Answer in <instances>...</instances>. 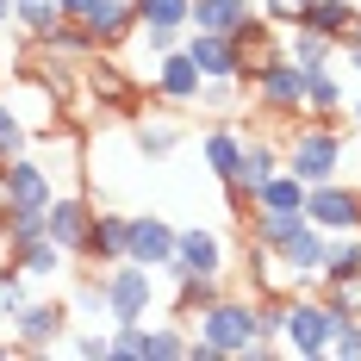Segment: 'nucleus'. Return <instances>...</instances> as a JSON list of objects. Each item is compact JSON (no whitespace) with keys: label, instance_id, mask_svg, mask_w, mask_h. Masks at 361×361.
<instances>
[{"label":"nucleus","instance_id":"f257e3e1","mask_svg":"<svg viewBox=\"0 0 361 361\" xmlns=\"http://www.w3.org/2000/svg\"><path fill=\"white\" fill-rule=\"evenodd\" d=\"M193 324H200L193 336H200L206 349H218V355H255V349H262V299L218 293Z\"/></svg>","mask_w":361,"mask_h":361},{"label":"nucleus","instance_id":"f03ea898","mask_svg":"<svg viewBox=\"0 0 361 361\" xmlns=\"http://www.w3.org/2000/svg\"><path fill=\"white\" fill-rule=\"evenodd\" d=\"M281 169L305 180V187H318V180H336L343 175V131L330 125V118H312V125H299L281 149Z\"/></svg>","mask_w":361,"mask_h":361},{"label":"nucleus","instance_id":"7ed1b4c3","mask_svg":"<svg viewBox=\"0 0 361 361\" xmlns=\"http://www.w3.org/2000/svg\"><path fill=\"white\" fill-rule=\"evenodd\" d=\"M156 312V268L144 262H112L106 268V324H149Z\"/></svg>","mask_w":361,"mask_h":361},{"label":"nucleus","instance_id":"20e7f679","mask_svg":"<svg viewBox=\"0 0 361 361\" xmlns=\"http://www.w3.org/2000/svg\"><path fill=\"white\" fill-rule=\"evenodd\" d=\"M6 324H13V349L19 355H44V349H56L69 336L75 312H69V299H25Z\"/></svg>","mask_w":361,"mask_h":361},{"label":"nucleus","instance_id":"39448f33","mask_svg":"<svg viewBox=\"0 0 361 361\" xmlns=\"http://www.w3.org/2000/svg\"><path fill=\"white\" fill-rule=\"evenodd\" d=\"M330 330H336V312H330L324 299L287 293V324H281V349H293V355H330Z\"/></svg>","mask_w":361,"mask_h":361},{"label":"nucleus","instance_id":"423d86ee","mask_svg":"<svg viewBox=\"0 0 361 361\" xmlns=\"http://www.w3.org/2000/svg\"><path fill=\"white\" fill-rule=\"evenodd\" d=\"M50 200H56V180H50V169L37 162L32 149L13 156V162H0V206H13V212H44Z\"/></svg>","mask_w":361,"mask_h":361},{"label":"nucleus","instance_id":"0eeeda50","mask_svg":"<svg viewBox=\"0 0 361 361\" xmlns=\"http://www.w3.org/2000/svg\"><path fill=\"white\" fill-rule=\"evenodd\" d=\"M305 218L318 231H361V187H343V175L305 187Z\"/></svg>","mask_w":361,"mask_h":361},{"label":"nucleus","instance_id":"6e6552de","mask_svg":"<svg viewBox=\"0 0 361 361\" xmlns=\"http://www.w3.org/2000/svg\"><path fill=\"white\" fill-rule=\"evenodd\" d=\"M180 50L200 63L206 81H243V44H237V37H224V32H193V25H187Z\"/></svg>","mask_w":361,"mask_h":361},{"label":"nucleus","instance_id":"1a4fd4ad","mask_svg":"<svg viewBox=\"0 0 361 361\" xmlns=\"http://www.w3.org/2000/svg\"><path fill=\"white\" fill-rule=\"evenodd\" d=\"M87 231H94V206L81 193H56L50 212H44V237L69 255H87Z\"/></svg>","mask_w":361,"mask_h":361},{"label":"nucleus","instance_id":"9d476101","mask_svg":"<svg viewBox=\"0 0 361 361\" xmlns=\"http://www.w3.org/2000/svg\"><path fill=\"white\" fill-rule=\"evenodd\" d=\"M125 255L162 274V268L175 262V224L156 218V212H131V243H125Z\"/></svg>","mask_w":361,"mask_h":361},{"label":"nucleus","instance_id":"9b49d317","mask_svg":"<svg viewBox=\"0 0 361 361\" xmlns=\"http://www.w3.org/2000/svg\"><path fill=\"white\" fill-rule=\"evenodd\" d=\"M193 32H224V37H243L262 25V6H250V0H193V19H187Z\"/></svg>","mask_w":361,"mask_h":361},{"label":"nucleus","instance_id":"f8f14e48","mask_svg":"<svg viewBox=\"0 0 361 361\" xmlns=\"http://www.w3.org/2000/svg\"><path fill=\"white\" fill-rule=\"evenodd\" d=\"M175 268H187V274H224V243H218V231H206V224L175 231V262H169L162 274H175Z\"/></svg>","mask_w":361,"mask_h":361},{"label":"nucleus","instance_id":"ddd939ff","mask_svg":"<svg viewBox=\"0 0 361 361\" xmlns=\"http://www.w3.org/2000/svg\"><path fill=\"white\" fill-rule=\"evenodd\" d=\"M149 81H156V94H162V100H175V106H193L206 75H200V63H193L187 50H169V56H156Z\"/></svg>","mask_w":361,"mask_h":361},{"label":"nucleus","instance_id":"4468645a","mask_svg":"<svg viewBox=\"0 0 361 361\" xmlns=\"http://www.w3.org/2000/svg\"><path fill=\"white\" fill-rule=\"evenodd\" d=\"M255 94H262L268 112H299V63H293L287 50H281L274 63L255 69Z\"/></svg>","mask_w":361,"mask_h":361},{"label":"nucleus","instance_id":"2eb2a0df","mask_svg":"<svg viewBox=\"0 0 361 361\" xmlns=\"http://www.w3.org/2000/svg\"><path fill=\"white\" fill-rule=\"evenodd\" d=\"M81 25H87V37L100 50H112V44H125V37L137 32V0H94Z\"/></svg>","mask_w":361,"mask_h":361},{"label":"nucleus","instance_id":"dca6fc26","mask_svg":"<svg viewBox=\"0 0 361 361\" xmlns=\"http://www.w3.org/2000/svg\"><path fill=\"white\" fill-rule=\"evenodd\" d=\"M13 255V268L25 274V281H56L63 268H69V250H56L50 237H25V243H6Z\"/></svg>","mask_w":361,"mask_h":361},{"label":"nucleus","instance_id":"f3484780","mask_svg":"<svg viewBox=\"0 0 361 361\" xmlns=\"http://www.w3.org/2000/svg\"><path fill=\"white\" fill-rule=\"evenodd\" d=\"M169 281H175V318L180 324H193L218 293H224V274H187V268H175Z\"/></svg>","mask_w":361,"mask_h":361},{"label":"nucleus","instance_id":"a211bd4d","mask_svg":"<svg viewBox=\"0 0 361 361\" xmlns=\"http://www.w3.org/2000/svg\"><path fill=\"white\" fill-rule=\"evenodd\" d=\"M299 25H305V32H324V37H336V44H343V37L361 25V6H355V0H305Z\"/></svg>","mask_w":361,"mask_h":361},{"label":"nucleus","instance_id":"6ab92c4d","mask_svg":"<svg viewBox=\"0 0 361 361\" xmlns=\"http://www.w3.org/2000/svg\"><path fill=\"white\" fill-rule=\"evenodd\" d=\"M299 106H312V118H336V106H343V81L330 75V63L299 69Z\"/></svg>","mask_w":361,"mask_h":361},{"label":"nucleus","instance_id":"aec40b11","mask_svg":"<svg viewBox=\"0 0 361 361\" xmlns=\"http://www.w3.org/2000/svg\"><path fill=\"white\" fill-rule=\"evenodd\" d=\"M125 243H131V212H94L87 262H125Z\"/></svg>","mask_w":361,"mask_h":361},{"label":"nucleus","instance_id":"412c9836","mask_svg":"<svg viewBox=\"0 0 361 361\" xmlns=\"http://www.w3.org/2000/svg\"><path fill=\"white\" fill-rule=\"evenodd\" d=\"M349 274H361V231H324V268H318V287L349 281Z\"/></svg>","mask_w":361,"mask_h":361},{"label":"nucleus","instance_id":"4be33fe9","mask_svg":"<svg viewBox=\"0 0 361 361\" xmlns=\"http://www.w3.org/2000/svg\"><path fill=\"white\" fill-rule=\"evenodd\" d=\"M250 206H268V212H305V180L293 175V169H274V175L250 193Z\"/></svg>","mask_w":361,"mask_h":361},{"label":"nucleus","instance_id":"5701e85b","mask_svg":"<svg viewBox=\"0 0 361 361\" xmlns=\"http://www.w3.org/2000/svg\"><path fill=\"white\" fill-rule=\"evenodd\" d=\"M281 169V149L268 144V137H243V162H237V180H224V187H262V180Z\"/></svg>","mask_w":361,"mask_h":361},{"label":"nucleus","instance_id":"b1692460","mask_svg":"<svg viewBox=\"0 0 361 361\" xmlns=\"http://www.w3.org/2000/svg\"><path fill=\"white\" fill-rule=\"evenodd\" d=\"M200 149H206V169H212L218 180H237V162H243V137H237L231 125H212Z\"/></svg>","mask_w":361,"mask_h":361},{"label":"nucleus","instance_id":"393cba45","mask_svg":"<svg viewBox=\"0 0 361 361\" xmlns=\"http://www.w3.org/2000/svg\"><path fill=\"white\" fill-rule=\"evenodd\" d=\"M87 87H94V100H100V106H118V112H131V100H137V94H131V81H125V75L112 69V63H100V56H87Z\"/></svg>","mask_w":361,"mask_h":361},{"label":"nucleus","instance_id":"a878e982","mask_svg":"<svg viewBox=\"0 0 361 361\" xmlns=\"http://www.w3.org/2000/svg\"><path fill=\"white\" fill-rule=\"evenodd\" d=\"M13 25L25 37H50L63 25V6H56V0H13Z\"/></svg>","mask_w":361,"mask_h":361},{"label":"nucleus","instance_id":"bb28decb","mask_svg":"<svg viewBox=\"0 0 361 361\" xmlns=\"http://www.w3.org/2000/svg\"><path fill=\"white\" fill-rule=\"evenodd\" d=\"M330 50H336V37L305 32V25H287V56L299 63V69H312V63H330Z\"/></svg>","mask_w":361,"mask_h":361},{"label":"nucleus","instance_id":"cd10ccee","mask_svg":"<svg viewBox=\"0 0 361 361\" xmlns=\"http://www.w3.org/2000/svg\"><path fill=\"white\" fill-rule=\"evenodd\" d=\"M137 149H144L149 162H169L180 149V125H169V118H144L137 125Z\"/></svg>","mask_w":361,"mask_h":361},{"label":"nucleus","instance_id":"c85d7f7f","mask_svg":"<svg viewBox=\"0 0 361 361\" xmlns=\"http://www.w3.org/2000/svg\"><path fill=\"white\" fill-rule=\"evenodd\" d=\"M69 312L75 318H94V324H106V274H81L69 293Z\"/></svg>","mask_w":361,"mask_h":361},{"label":"nucleus","instance_id":"c756f323","mask_svg":"<svg viewBox=\"0 0 361 361\" xmlns=\"http://www.w3.org/2000/svg\"><path fill=\"white\" fill-rule=\"evenodd\" d=\"M175 355H187L180 318H175V324H144V361H175Z\"/></svg>","mask_w":361,"mask_h":361},{"label":"nucleus","instance_id":"7c9ffc66","mask_svg":"<svg viewBox=\"0 0 361 361\" xmlns=\"http://www.w3.org/2000/svg\"><path fill=\"white\" fill-rule=\"evenodd\" d=\"M25 149H32V125L19 118V106H6V100H0V162L25 156Z\"/></svg>","mask_w":361,"mask_h":361},{"label":"nucleus","instance_id":"2f4dec72","mask_svg":"<svg viewBox=\"0 0 361 361\" xmlns=\"http://www.w3.org/2000/svg\"><path fill=\"white\" fill-rule=\"evenodd\" d=\"M193 0H137V25H180L187 32Z\"/></svg>","mask_w":361,"mask_h":361},{"label":"nucleus","instance_id":"473e14b6","mask_svg":"<svg viewBox=\"0 0 361 361\" xmlns=\"http://www.w3.org/2000/svg\"><path fill=\"white\" fill-rule=\"evenodd\" d=\"M193 106H206V112H237L243 106V81H200V100Z\"/></svg>","mask_w":361,"mask_h":361},{"label":"nucleus","instance_id":"72a5a7b5","mask_svg":"<svg viewBox=\"0 0 361 361\" xmlns=\"http://www.w3.org/2000/svg\"><path fill=\"white\" fill-rule=\"evenodd\" d=\"M25 299H32V293H25V274H19V268H13V255H6V262H0V318H13Z\"/></svg>","mask_w":361,"mask_h":361},{"label":"nucleus","instance_id":"f704fd0d","mask_svg":"<svg viewBox=\"0 0 361 361\" xmlns=\"http://www.w3.org/2000/svg\"><path fill=\"white\" fill-rule=\"evenodd\" d=\"M106 355L112 361H144V324H112Z\"/></svg>","mask_w":361,"mask_h":361},{"label":"nucleus","instance_id":"c9c22d12","mask_svg":"<svg viewBox=\"0 0 361 361\" xmlns=\"http://www.w3.org/2000/svg\"><path fill=\"white\" fill-rule=\"evenodd\" d=\"M137 37H144V50L149 56H169V50H180V25H137Z\"/></svg>","mask_w":361,"mask_h":361},{"label":"nucleus","instance_id":"e433bc0d","mask_svg":"<svg viewBox=\"0 0 361 361\" xmlns=\"http://www.w3.org/2000/svg\"><path fill=\"white\" fill-rule=\"evenodd\" d=\"M299 13H305V0H262V19H268L274 32H287V25H299Z\"/></svg>","mask_w":361,"mask_h":361},{"label":"nucleus","instance_id":"4c0bfd02","mask_svg":"<svg viewBox=\"0 0 361 361\" xmlns=\"http://www.w3.org/2000/svg\"><path fill=\"white\" fill-rule=\"evenodd\" d=\"M106 343H112V330H81V336H75V355L81 361H106Z\"/></svg>","mask_w":361,"mask_h":361},{"label":"nucleus","instance_id":"58836bf2","mask_svg":"<svg viewBox=\"0 0 361 361\" xmlns=\"http://www.w3.org/2000/svg\"><path fill=\"white\" fill-rule=\"evenodd\" d=\"M336 50H343V56H349V69L361 75V25H355V32H349V37H343V44H336Z\"/></svg>","mask_w":361,"mask_h":361},{"label":"nucleus","instance_id":"ea45409f","mask_svg":"<svg viewBox=\"0 0 361 361\" xmlns=\"http://www.w3.org/2000/svg\"><path fill=\"white\" fill-rule=\"evenodd\" d=\"M56 6H63V19H87V6H94V0H56Z\"/></svg>","mask_w":361,"mask_h":361},{"label":"nucleus","instance_id":"a19ab883","mask_svg":"<svg viewBox=\"0 0 361 361\" xmlns=\"http://www.w3.org/2000/svg\"><path fill=\"white\" fill-rule=\"evenodd\" d=\"M0 25H13V0H0Z\"/></svg>","mask_w":361,"mask_h":361},{"label":"nucleus","instance_id":"79ce46f5","mask_svg":"<svg viewBox=\"0 0 361 361\" xmlns=\"http://www.w3.org/2000/svg\"><path fill=\"white\" fill-rule=\"evenodd\" d=\"M355 125H361V100H355Z\"/></svg>","mask_w":361,"mask_h":361},{"label":"nucleus","instance_id":"37998d69","mask_svg":"<svg viewBox=\"0 0 361 361\" xmlns=\"http://www.w3.org/2000/svg\"><path fill=\"white\" fill-rule=\"evenodd\" d=\"M6 349H13V343H0V355H6Z\"/></svg>","mask_w":361,"mask_h":361},{"label":"nucleus","instance_id":"c03bdc74","mask_svg":"<svg viewBox=\"0 0 361 361\" xmlns=\"http://www.w3.org/2000/svg\"><path fill=\"white\" fill-rule=\"evenodd\" d=\"M0 87H6V75H0Z\"/></svg>","mask_w":361,"mask_h":361}]
</instances>
